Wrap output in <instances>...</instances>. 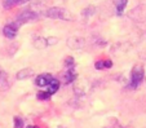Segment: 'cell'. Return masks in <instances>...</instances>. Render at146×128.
<instances>
[{"label":"cell","mask_w":146,"mask_h":128,"mask_svg":"<svg viewBox=\"0 0 146 128\" xmlns=\"http://www.w3.org/2000/svg\"><path fill=\"white\" fill-rule=\"evenodd\" d=\"M64 65L66 69H75V60L74 57H66L65 61H64Z\"/></svg>","instance_id":"obj_15"},{"label":"cell","mask_w":146,"mask_h":128,"mask_svg":"<svg viewBox=\"0 0 146 128\" xmlns=\"http://www.w3.org/2000/svg\"><path fill=\"white\" fill-rule=\"evenodd\" d=\"M13 122H14V128H25V122L21 116H14Z\"/></svg>","instance_id":"obj_16"},{"label":"cell","mask_w":146,"mask_h":128,"mask_svg":"<svg viewBox=\"0 0 146 128\" xmlns=\"http://www.w3.org/2000/svg\"><path fill=\"white\" fill-rule=\"evenodd\" d=\"M76 79V72L75 69H66L65 74H64V83L65 84H70Z\"/></svg>","instance_id":"obj_11"},{"label":"cell","mask_w":146,"mask_h":128,"mask_svg":"<svg viewBox=\"0 0 146 128\" xmlns=\"http://www.w3.org/2000/svg\"><path fill=\"white\" fill-rule=\"evenodd\" d=\"M35 84L38 87H40V88H45V91L53 96L60 89L61 83H60V80L57 78L53 76V75H50L48 72H44V74H40V75L36 76Z\"/></svg>","instance_id":"obj_1"},{"label":"cell","mask_w":146,"mask_h":128,"mask_svg":"<svg viewBox=\"0 0 146 128\" xmlns=\"http://www.w3.org/2000/svg\"><path fill=\"white\" fill-rule=\"evenodd\" d=\"M20 27H21V25L17 21L10 22V24H6L4 26V28H3V35L5 38H8V39H14V38L17 36V32H18Z\"/></svg>","instance_id":"obj_4"},{"label":"cell","mask_w":146,"mask_h":128,"mask_svg":"<svg viewBox=\"0 0 146 128\" xmlns=\"http://www.w3.org/2000/svg\"><path fill=\"white\" fill-rule=\"evenodd\" d=\"M94 67L97 70H104V69H110L112 67V61L111 60H100L94 64Z\"/></svg>","instance_id":"obj_13"},{"label":"cell","mask_w":146,"mask_h":128,"mask_svg":"<svg viewBox=\"0 0 146 128\" xmlns=\"http://www.w3.org/2000/svg\"><path fill=\"white\" fill-rule=\"evenodd\" d=\"M30 0H3V6L5 9H10V8H13V6L26 4Z\"/></svg>","instance_id":"obj_10"},{"label":"cell","mask_w":146,"mask_h":128,"mask_svg":"<svg viewBox=\"0 0 146 128\" xmlns=\"http://www.w3.org/2000/svg\"><path fill=\"white\" fill-rule=\"evenodd\" d=\"M94 13H96V8L90 5V6H88V8H86V9L82 10V16H83L84 18H88V17H92Z\"/></svg>","instance_id":"obj_14"},{"label":"cell","mask_w":146,"mask_h":128,"mask_svg":"<svg viewBox=\"0 0 146 128\" xmlns=\"http://www.w3.org/2000/svg\"><path fill=\"white\" fill-rule=\"evenodd\" d=\"M34 47L36 49H45L48 46V42H47V38H43V36H39V38H35L34 39Z\"/></svg>","instance_id":"obj_12"},{"label":"cell","mask_w":146,"mask_h":128,"mask_svg":"<svg viewBox=\"0 0 146 128\" xmlns=\"http://www.w3.org/2000/svg\"><path fill=\"white\" fill-rule=\"evenodd\" d=\"M38 18H39V16H38V13H36V12H32V10H25V12H22L21 14H18V17H17L16 21L22 26V25L27 24V22L34 21V20H38Z\"/></svg>","instance_id":"obj_6"},{"label":"cell","mask_w":146,"mask_h":128,"mask_svg":"<svg viewBox=\"0 0 146 128\" xmlns=\"http://www.w3.org/2000/svg\"><path fill=\"white\" fill-rule=\"evenodd\" d=\"M44 16L52 18V20H61V21H74V16L72 13L66 9V8H61V6H52L48 8L44 12Z\"/></svg>","instance_id":"obj_2"},{"label":"cell","mask_w":146,"mask_h":128,"mask_svg":"<svg viewBox=\"0 0 146 128\" xmlns=\"http://www.w3.org/2000/svg\"><path fill=\"white\" fill-rule=\"evenodd\" d=\"M145 78V70L141 65H136L133 69H132V72H130V79H129V88L130 89H136L141 86V83Z\"/></svg>","instance_id":"obj_3"},{"label":"cell","mask_w":146,"mask_h":128,"mask_svg":"<svg viewBox=\"0 0 146 128\" xmlns=\"http://www.w3.org/2000/svg\"><path fill=\"white\" fill-rule=\"evenodd\" d=\"M66 44H67V47L70 49L79 50V49L84 48V46H86V40H84L83 38H79V36H70L66 40Z\"/></svg>","instance_id":"obj_5"},{"label":"cell","mask_w":146,"mask_h":128,"mask_svg":"<svg viewBox=\"0 0 146 128\" xmlns=\"http://www.w3.org/2000/svg\"><path fill=\"white\" fill-rule=\"evenodd\" d=\"M47 42H48V46H56V44H57L60 40H58V38L49 36V38H47Z\"/></svg>","instance_id":"obj_18"},{"label":"cell","mask_w":146,"mask_h":128,"mask_svg":"<svg viewBox=\"0 0 146 128\" xmlns=\"http://www.w3.org/2000/svg\"><path fill=\"white\" fill-rule=\"evenodd\" d=\"M26 128H39V127H38V126H27Z\"/></svg>","instance_id":"obj_19"},{"label":"cell","mask_w":146,"mask_h":128,"mask_svg":"<svg viewBox=\"0 0 146 128\" xmlns=\"http://www.w3.org/2000/svg\"><path fill=\"white\" fill-rule=\"evenodd\" d=\"M32 75H34V70L30 69V67H26V69H22L16 74V79L17 80H25V79L31 78Z\"/></svg>","instance_id":"obj_9"},{"label":"cell","mask_w":146,"mask_h":128,"mask_svg":"<svg viewBox=\"0 0 146 128\" xmlns=\"http://www.w3.org/2000/svg\"><path fill=\"white\" fill-rule=\"evenodd\" d=\"M36 97L39 100H43V101H47V100H49L50 97H52V94H49L47 91H42V92H38V94H36Z\"/></svg>","instance_id":"obj_17"},{"label":"cell","mask_w":146,"mask_h":128,"mask_svg":"<svg viewBox=\"0 0 146 128\" xmlns=\"http://www.w3.org/2000/svg\"><path fill=\"white\" fill-rule=\"evenodd\" d=\"M114 2V6H115V12L116 16H123V13L126 10V6L128 4V0H112Z\"/></svg>","instance_id":"obj_8"},{"label":"cell","mask_w":146,"mask_h":128,"mask_svg":"<svg viewBox=\"0 0 146 128\" xmlns=\"http://www.w3.org/2000/svg\"><path fill=\"white\" fill-rule=\"evenodd\" d=\"M10 87L9 84V78H8V74L5 72V70H3L0 67V91L4 92V91H8Z\"/></svg>","instance_id":"obj_7"}]
</instances>
